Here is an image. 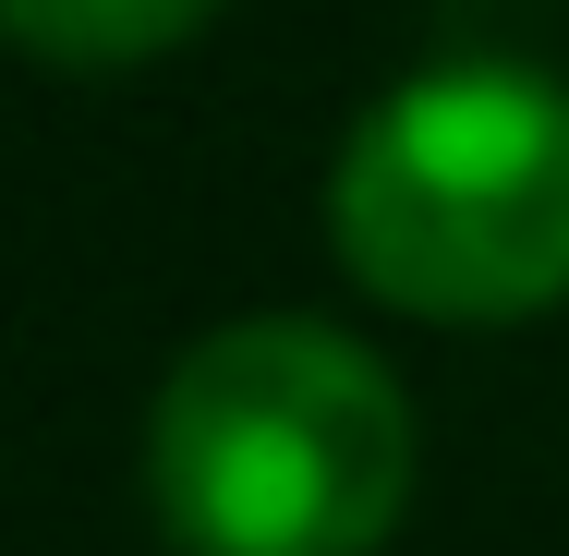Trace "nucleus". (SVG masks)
<instances>
[{
    "label": "nucleus",
    "instance_id": "nucleus-1",
    "mask_svg": "<svg viewBox=\"0 0 569 556\" xmlns=\"http://www.w3.org/2000/svg\"><path fill=\"white\" fill-rule=\"evenodd\" d=\"M146 484L182 556H376L412 508V400L363 338L242 315L170 363Z\"/></svg>",
    "mask_w": 569,
    "mask_h": 556
},
{
    "label": "nucleus",
    "instance_id": "nucleus-2",
    "mask_svg": "<svg viewBox=\"0 0 569 556\" xmlns=\"http://www.w3.org/2000/svg\"><path fill=\"white\" fill-rule=\"evenodd\" d=\"M340 266L425 327H521L569 291V85L437 61L351 121L328 182Z\"/></svg>",
    "mask_w": 569,
    "mask_h": 556
},
{
    "label": "nucleus",
    "instance_id": "nucleus-3",
    "mask_svg": "<svg viewBox=\"0 0 569 556\" xmlns=\"http://www.w3.org/2000/svg\"><path fill=\"white\" fill-rule=\"evenodd\" d=\"M0 12H12V37H24L37 61H61V73H121V61L182 49L219 0H0Z\"/></svg>",
    "mask_w": 569,
    "mask_h": 556
}]
</instances>
